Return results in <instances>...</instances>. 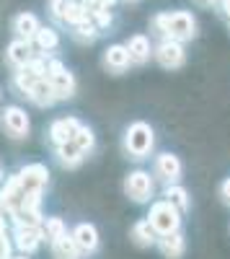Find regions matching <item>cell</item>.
<instances>
[{
  "label": "cell",
  "instance_id": "6da1fadb",
  "mask_svg": "<svg viewBox=\"0 0 230 259\" xmlns=\"http://www.w3.org/2000/svg\"><path fill=\"white\" fill-rule=\"evenodd\" d=\"M150 26L163 36V39H174L179 45H186L197 36V18L192 11H168V13H158L153 16Z\"/></svg>",
  "mask_w": 230,
  "mask_h": 259
},
{
  "label": "cell",
  "instance_id": "7a4b0ae2",
  "mask_svg": "<svg viewBox=\"0 0 230 259\" xmlns=\"http://www.w3.org/2000/svg\"><path fill=\"white\" fill-rule=\"evenodd\" d=\"M155 145V130L148 122H132L124 133V150H127L130 158H148L150 150Z\"/></svg>",
  "mask_w": 230,
  "mask_h": 259
},
{
  "label": "cell",
  "instance_id": "3957f363",
  "mask_svg": "<svg viewBox=\"0 0 230 259\" xmlns=\"http://www.w3.org/2000/svg\"><path fill=\"white\" fill-rule=\"evenodd\" d=\"M150 223V228L158 233V239L160 236H171L176 231H181V212L168 205L165 200H158L150 205V212H148V218H145Z\"/></svg>",
  "mask_w": 230,
  "mask_h": 259
},
{
  "label": "cell",
  "instance_id": "277c9868",
  "mask_svg": "<svg viewBox=\"0 0 230 259\" xmlns=\"http://www.w3.org/2000/svg\"><path fill=\"white\" fill-rule=\"evenodd\" d=\"M16 179H18V187L26 197H39V194L44 192L47 182H49V171H47L44 163H29L18 171Z\"/></svg>",
  "mask_w": 230,
  "mask_h": 259
},
{
  "label": "cell",
  "instance_id": "5b68a950",
  "mask_svg": "<svg viewBox=\"0 0 230 259\" xmlns=\"http://www.w3.org/2000/svg\"><path fill=\"white\" fill-rule=\"evenodd\" d=\"M44 78L49 80V85H52V91H54L57 99H70L75 94V75L60 60H47Z\"/></svg>",
  "mask_w": 230,
  "mask_h": 259
},
{
  "label": "cell",
  "instance_id": "8992f818",
  "mask_svg": "<svg viewBox=\"0 0 230 259\" xmlns=\"http://www.w3.org/2000/svg\"><path fill=\"white\" fill-rule=\"evenodd\" d=\"M155 192V182L153 177L148 174V171H132V174H127V179H124V194L132 200V202H148L153 197Z\"/></svg>",
  "mask_w": 230,
  "mask_h": 259
},
{
  "label": "cell",
  "instance_id": "52a82bcc",
  "mask_svg": "<svg viewBox=\"0 0 230 259\" xmlns=\"http://www.w3.org/2000/svg\"><path fill=\"white\" fill-rule=\"evenodd\" d=\"M153 57H155V62L160 65V68L179 70L186 62V50H184V45H179V41H174V39H160L158 47L153 50Z\"/></svg>",
  "mask_w": 230,
  "mask_h": 259
},
{
  "label": "cell",
  "instance_id": "ba28073f",
  "mask_svg": "<svg viewBox=\"0 0 230 259\" xmlns=\"http://www.w3.org/2000/svg\"><path fill=\"white\" fill-rule=\"evenodd\" d=\"M0 124H3V130L13 138V140H21L29 135L31 130V122H29V114L21 109V106H6L3 114H0Z\"/></svg>",
  "mask_w": 230,
  "mask_h": 259
},
{
  "label": "cell",
  "instance_id": "9c48e42d",
  "mask_svg": "<svg viewBox=\"0 0 230 259\" xmlns=\"http://www.w3.org/2000/svg\"><path fill=\"white\" fill-rule=\"evenodd\" d=\"M184 174V163L176 153H160L155 156V177L165 184H176Z\"/></svg>",
  "mask_w": 230,
  "mask_h": 259
},
{
  "label": "cell",
  "instance_id": "30bf717a",
  "mask_svg": "<svg viewBox=\"0 0 230 259\" xmlns=\"http://www.w3.org/2000/svg\"><path fill=\"white\" fill-rule=\"evenodd\" d=\"M70 236H73V241H75L80 254H93L98 249V231H96L93 223H78Z\"/></svg>",
  "mask_w": 230,
  "mask_h": 259
},
{
  "label": "cell",
  "instance_id": "8fae6325",
  "mask_svg": "<svg viewBox=\"0 0 230 259\" xmlns=\"http://www.w3.org/2000/svg\"><path fill=\"white\" fill-rule=\"evenodd\" d=\"M78 130H80V122H78L75 117H60V119H54V122L49 124V140H52L54 148H57V145H62V143L73 140Z\"/></svg>",
  "mask_w": 230,
  "mask_h": 259
},
{
  "label": "cell",
  "instance_id": "7c38bea8",
  "mask_svg": "<svg viewBox=\"0 0 230 259\" xmlns=\"http://www.w3.org/2000/svg\"><path fill=\"white\" fill-rule=\"evenodd\" d=\"M124 47H127V52H130L132 65H145L150 60V55H153V45H150V39L145 34H132Z\"/></svg>",
  "mask_w": 230,
  "mask_h": 259
},
{
  "label": "cell",
  "instance_id": "4fadbf2b",
  "mask_svg": "<svg viewBox=\"0 0 230 259\" xmlns=\"http://www.w3.org/2000/svg\"><path fill=\"white\" fill-rule=\"evenodd\" d=\"M6 57H8V62L13 65V68L18 70V68H26V65H29L36 55H34V50H31V41L13 39L11 45H8V50H6Z\"/></svg>",
  "mask_w": 230,
  "mask_h": 259
},
{
  "label": "cell",
  "instance_id": "5bb4252c",
  "mask_svg": "<svg viewBox=\"0 0 230 259\" xmlns=\"http://www.w3.org/2000/svg\"><path fill=\"white\" fill-rule=\"evenodd\" d=\"M13 239H16V246L21 249V254H31L39 244H41V228L39 226H18L16 233H13Z\"/></svg>",
  "mask_w": 230,
  "mask_h": 259
},
{
  "label": "cell",
  "instance_id": "9a60e30c",
  "mask_svg": "<svg viewBox=\"0 0 230 259\" xmlns=\"http://www.w3.org/2000/svg\"><path fill=\"white\" fill-rule=\"evenodd\" d=\"M103 65H106L111 73H124L132 65L127 47L124 45H109L106 50H103Z\"/></svg>",
  "mask_w": 230,
  "mask_h": 259
},
{
  "label": "cell",
  "instance_id": "2e32d148",
  "mask_svg": "<svg viewBox=\"0 0 230 259\" xmlns=\"http://www.w3.org/2000/svg\"><path fill=\"white\" fill-rule=\"evenodd\" d=\"M155 244H158V249L165 259H181L184 251H186V239H184L181 231H176L171 236H160Z\"/></svg>",
  "mask_w": 230,
  "mask_h": 259
},
{
  "label": "cell",
  "instance_id": "e0dca14e",
  "mask_svg": "<svg viewBox=\"0 0 230 259\" xmlns=\"http://www.w3.org/2000/svg\"><path fill=\"white\" fill-rule=\"evenodd\" d=\"M39 26H41V24H39V18H36L34 13H18V16L13 18V31H16L18 39H24V41H34Z\"/></svg>",
  "mask_w": 230,
  "mask_h": 259
},
{
  "label": "cell",
  "instance_id": "ac0fdd59",
  "mask_svg": "<svg viewBox=\"0 0 230 259\" xmlns=\"http://www.w3.org/2000/svg\"><path fill=\"white\" fill-rule=\"evenodd\" d=\"M36 106H52L54 101H57V96H54V91H52V85H49V80L47 78H39L34 85H31V91L26 94Z\"/></svg>",
  "mask_w": 230,
  "mask_h": 259
},
{
  "label": "cell",
  "instance_id": "d6986e66",
  "mask_svg": "<svg viewBox=\"0 0 230 259\" xmlns=\"http://www.w3.org/2000/svg\"><path fill=\"white\" fill-rule=\"evenodd\" d=\"M57 158H60L62 166L73 168V166H78L83 158H86V153H83V148H80L75 140H68V143L57 145Z\"/></svg>",
  "mask_w": 230,
  "mask_h": 259
},
{
  "label": "cell",
  "instance_id": "ffe728a7",
  "mask_svg": "<svg viewBox=\"0 0 230 259\" xmlns=\"http://www.w3.org/2000/svg\"><path fill=\"white\" fill-rule=\"evenodd\" d=\"M163 197H165V202H168V205H174L179 212H186V210L192 207L189 192H186L181 184H168V187H165V192H163Z\"/></svg>",
  "mask_w": 230,
  "mask_h": 259
},
{
  "label": "cell",
  "instance_id": "44dd1931",
  "mask_svg": "<svg viewBox=\"0 0 230 259\" xmlns=\"http://www.w3.org/2000/svg\"><path fill=\"white\" fill-rule=\"evenodd\" d=\"M130 236H132V241H135L137 246H153V244L158 241V233L150 228V223L145 221V218L132 226V233H130Z\"/></svg>",
  "mask_w": 230,
  "mask_h": 259
},
{
  "label": "cell",
  "instance_id": "7402d4cb",
  "mask_svg": "<svg viewBox=\"0 0 230 259\" xmlns=\"http://www.w3.org/2000/svg\"><path fill=\"white\" fill-rule=\"evenodd\" d=\"M52 251H54L57 259H78V254H80L70 233H65V236H60L57 241H52Z\"/></svg>",
  "mask_w": 230,
  "mask_h": 259
},
{
  "label": "cell",
  "instance_id": "603a6c76",
  "mask_svg": "<svg viewBox=\"0 0 230 259\" xmlns=\"http://www.w3.org/2000/svg\"><path fill=\"white\" fill-rule=\"evenodd\" d=\"M34 41H36V47H39L41 52H52V50H57V45H60V36H57V31L49 29V26H39Z\"/></svg>",
  "mask_w": 230,
  "mask_h": 259
},
{
  "label": "cell",
  "instance_id": "cb8c5ba5",
  "mask_svg": "<svg viewBox=\"0 0 230 259\" xmlns=\"http://www.w3.org/2000/svg\"><path fill=\"white\" fill-rule=\"evenodd\" d=\"M68 233V228H65V223H62L60 218H47L44 223H41V236L52 244V241H57L60 236H65Z\"/></svg>",
  "mask_w": 230,
  "mask_h": 259
},
{
  "label": "cell",
  "instance_id": "d4e9b609",
  "mask_svg": "<svg viewBox=\"0 0 230 259\" xmlns=\"http://www.w3.org/2000/svg\"><path fill=\"white\" fill-rule=\"evenodd\" d=\"M98 34H101V31L96 29V24H93L91 18L83 21V24H75V26H73V36H75L78 41H93Z\"/></svg>",
  "mask_w": 230,
  "mask_h": 259
},
{
  "label": "cell",
  "instance_id": "484cf974",
  "mask_svg": "<svg viewBox=\"0 0 230 259\" xmlns=\"http://www.w3.org/2000/svg\"><path fill=\"white\" fill-rule=\"evenodd\" d=\"M91 16H88V11L83 8V3H75L68 8V13H65V18H62V24H70V26H75V24H83V21H88Z\"/></svg>",
  "mask_w": 230,
  "mask_h": 259
},
{
  "label": "cell",
  "instance_id": "4316f807",
  "mask_svg": "<svg viewBox=\"0 0 230 259\" xmlns=\"http://www.w3.org/2000/svg\"><path fill=\"white\" fill-rule=\"evenodd\" d=\"M75 3V0H52V6H49V13H52V18H57L60 24H62V18H65V13H68V8Z\"/></svg>",
  "mask_w": 230,
  "mask_h": 259
},
{
  "label": "cell",
  "instance_id": "83f0119b",
  "mask_svg": "<svg viewBox=\"0 0 230 259\" xmlns=\"http://www.w3.org/2000/svg\"><path fill=\"white\" fill-rule=\"evenodd\" d=\"M11 256V241L6 233H0V259H8Z\"/></svg>",
  "mask_w": 230,
  "mask_h": 259
},
{
  "label": "cell",
  "instance_id": "f1b7e54d",
  "mask_svg": "<svg viewBox=\"0 0 230 259\" xmlns=\"http://www.w3.org/2000/svg\"><path fill=\"white\" fill-rule=\"evenodd\" d=\"M220 197H222V202H225V205H230V177L220 184Z\"/></svg>",
  "mask_w": 230,
  "mask_h": 259
},
{
  "label": "cell",
  "instance_id": "f546056e",
  "mask_svg": "<svg viewBox=\"0 0 230 259\" xmlns=\"http://www.w3.org/2000/svg\"><path fill=\"white\" fill-rule=\"evenodd\" d=\"M217 8L222 11V16L230 21V0H217Z\"/></svg>",
  "mask_w": 230,
  "mask_h": 259
},
{
  "label": "cell",
  "instance_id": "4dcf8cb0",
  "mask_svg": "<svg viewBox=\"0 0 230 259\" xmlns=\"http://www.w3.org/2000/svg\"><path fill=\"white\" fill-rule=\"evenodd\" d=\"M197 3L204 8H217V0H197Z\"/></svg>",
  "mask_w": 230,
  "mask_h": 259
},
{
  "label": "cell",
  "instance_id": "1f68e13d",
  "mask_svg": "<svg viewBox=\"0 0 230 259\" xmlns=\"http://www.w3.org/2000/svg\"><path fill=\"white\" fill-rule=\"evenodd\" d=\"M8 259H29L26 254H18V256H8Z\"/></svg>",
  "mask_w": 230,
  "mask_h": 259
},
{
  "label": "cell",
  "instance_id": "d6a6232c",
  "mask_svg": "<svg viewBox=\"0 0 230 259\" xmlns=\"http://www.w3.org/2000/svg\"><path fill=\"white\" fill-rule=\"evenodd\" d=\"M0 179H3V163H0Z\"/></svg>",
  "mask_w": 230,
  "mask_h": 259
}]
</instances>
